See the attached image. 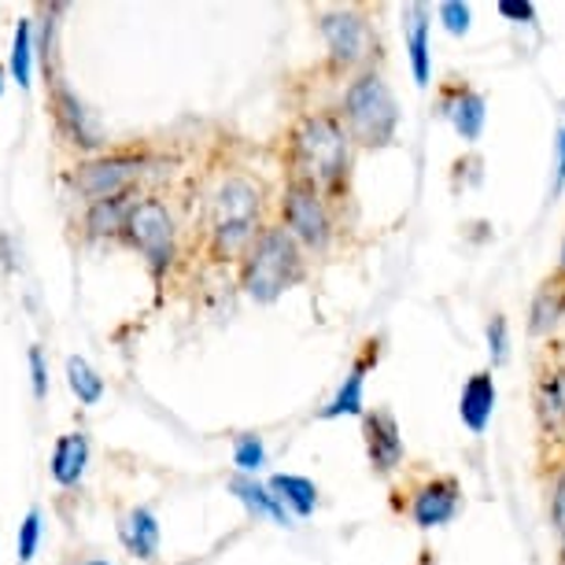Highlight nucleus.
<instances>
[{"label": "nucleus", "mask_w": 565, "mask_h": 565, "mask_svg": "<svg viewBox=\"0 0 565 565\" xmlns=\"http://www.w3.org/2000/svg\"><path fill=\"white\" fill-rule=\"evenodd\" d=\"M340 119L359 148H385L399 130V104L377 71H362L348 82Z\"/></svg>", "instance_id": "nucleus-3"}, {"label": "nucleus", "mask_w": 565, "mask_h": 565, "mask_svg": "<svg viewBox=\"0 0 565 565\" xmlns=\"http://www.w3.org/2000/svg\"><path fill=\"white\" fill-rule=\"evenodd\" d=\"M351 148L355 141L344 130V119L333 111H311L289 134L292 178L322 193H340L351 174Z\"/></svg>", "instance_id": "nucleus-1"}, {"label": "nucleus", "mask_w": 565, "mask_h": 565, "mask_svg": "<svg viewBox=\"0 0 565 565\" xmlns=\"http://www.w3.org/2000/svg\"><path fill=\"white\" fill-rule=\"evenodd\" d=\"M130 196H115V200H100V204H93L89 211V230L93 233H115V230H126V222L134 215Z\"/></svg>", "instance_id": "nucleus-21"}, {"label": "nucleus", "mask_w": 565, "mask_h": 565, "mask_svg": "<svg viewBox=\"0 0 565 565\" xmlns=\"http://www.w3.org/2000/svg\"><path fill=\"white\" fill-rule=\"evenodd\" d=\"M458 503H462V488L455 477H433L414 492L411 518L418 529H440L458 514Z\"/></svg>", "instance_id": "nucleus-10"}, {"label": "nucleus", "mask_w": 565, "mask_h": 565, "mask_svg": "<svg viewBox=\"0 0 565 565\" xmlns=\"http://www.w3.org/2000/svg\"><path fill=\"white\" fill-rule=\"evenodd\" d=\"M492 414H495V377L481 370L466 381L462 399H458V418H462L469 433L481 436L488 429V422H492Z\"/></svg>", "instance_id": "nucleus-13"}, {"label": "nucleus", "mask_w": 565, "mask_h": 565, "mask_svg": "<svg viewBox=\"0 0 565 565\" xmlns=\"http://www.w3.org/2000/svg\"><path fill=\"white\" fill-rule=\"evenodd\" d=\"M126 233H130L134 248L145 255L156 270H163L174 259V218L167 215V207L159 200H145V204L134 207L130 222H126Z\"/></svg>", "instance_id": "nucleus-7"}, {"label": "nucleus", "mask_w": 565, "mask_h": 565, "mask_svg": "<svg viewBox=\"0 0 565 565\" xmlns=\"http://www.w3.org/2000/svg\"><path fill=\"white\" fill-rule=\"evenodd\" d=\"M469 4H462V0H447V4H440V23L447 34H455V38H462L469 34Z\"/></svg>", "instance_id": "nucleus-25"}, {"label": "nucleus", "mask_w": 565, "mask_h": 565, "mask_svg": "<svg viewBox=\"0 0 565 565\" xmlns=\"http://www.w3.org/2000/svg\"><path fill=\"white\" fill-rule=\"evenodd\" d=\"M85 462H89V440L82 433H67L56 440V451H52V477L60 484H78L85 473Z\"/></svg>", "instance_id": "nucleus-17"}, {"label": "nucleus", "mask_w": 565, "mask_h": 565, "mask_svg": "<svg viewBox=\"0 0 565 565\" xmlns=\"http://www.w3.org/2000/svg\"><path fill=\"white\" fill-rule=\"evenodd\" d=\"M0 89H4V74H0Z\"/></svg>", "instance_id": "nucleus-34"}, {"label": "nucleus", "mask_w": 565, "mask_h": 565, "mask_svg": "<svg viewBox=\"0 0 565 565\" xmlns=\"http://www.w3.org/2000/svg\"><path fill=\"white\" fill-rule=\"evenodd\" d=\"M488 351H492L495 366H503L507 351H510V329H507V318L503 315H495L492 322H488Z\"/></svg>", "instance_id": "nucleus-26"}, {"label": "nucleus", "mask_w": 565, "mask_h": 565, "mask_svg": "<svg viewBox=\"0 0 565 565\" xmlns=\"http://www.w3.org/2000/svg\"><path fill=\"white\" fill-rule=\"evenodd\" d=\"M255 218H259V189L244 178L226 181L211 207V233H215V252L222 259L248 255L255 244Z\"/></svg>", "instance_id": "nucleus-4"}, {"label": "nucleus", "mask_w": 565, "mask_h": 565, "mask_svg": "<svg viewBox=\"0 0 565 565\" xmlns=\"http://www.w3.org/2000/svg\"><path fill=\"white\" fill-rule=\"evenodd\" d=\"M318 34L326 41L329 63L337 71H370L373 49H377V38H373L370 19L359 12V8H333V12L318 15Z\"/></svg>", "instance_id": "nucleus-5"}, {"label": "nucleus", "mask_w": 565, "mask_h": 565, "mask_svg": "<svg viewBox=\"0 0 565 565\" xmlns=\"http://www.w3.org/2000/svg\"><path fill=\"white\" fill-rule=\"evenodd\" d=\"M233 462H237L241 473H255V469L266 462V447L259 436H237V444H233Z\"/></svg>", "instance_id": "nucleus-23"}, {"label": "nucleus", "mask_w": 565, "mask_h": 565, "mask_svg": "<svg viewBox=\"0 0 565 565\" xmlns=\"http://www.w3.org/2000/svg\"><path fill=\"white\" fill-rule=\"evenodd\" d=\"M30 370H34V396H45V362H41V351L30 348Z\"/></svg>", "instance_id": "nucleus-31"}, {"label": "nucleus", "mask_w": 565, "mask_h": 565, "mask_svg": "<svg viewBox=\"0 0 565 565\" xmlns=\"http://www.w3.org/2000/svg\"><path fill=\"white\" fill-rule=\"evenodd\" d=\"M281 218L300 248L322 252L329 237H333V218H329L326 193L315 185H307V181H296V178L289 181L285 200H281Z\"/></svg>", "instance_id": "nucleus-6"}, {"label": "nucleus", "mask_w": 565, "mask_h": 565, "mask_svg": "<svg viewBox=\"0 0 565 565\" xmlns=\"http://www.w3.org/2000/svg\"><path fill=\"white\" fill-rule=\"evenodd\" d=\"M484 97L477 89H469V85H455L451 93H447L444 100V115L451 119V126L458 130L462 141H477L484 130Z\"/></svg>", "instance_id": "nucleus-15"}, {"label": "nucleus", "mask_w": 565, "mask_h": 565, "mask_svg": "<svg viewBox=\"0 0 565 565\" xmlns=\"http://www.w3.org/2000/svg\"><path fill=\"white\" fill-rule=\"evenodd\" d=\"M12 74L19 85H30V23L15 26V45H12Z\"/></svg>", "instance_id": "nucleus-24"}, {"label": "nucleus", "mask_w": 565, "mask_h": 565, "mask_svg": "<svg viewBox=\"0 0 565 565\" xmlns=\"http://www.w3.org/2000/svg\"><path fill=\"white\" fill-rule=\"evenodd\" d=\"M373 362H377V340L362 344V355L355 359V366L348 370L344 385L337 388V396L329 399V407L318 414V418L333 422V418H344V414H366V403H362V388H366V373H370Z\"/></svg>", "instance_id": "nucleus-12"}, {"label": "nucleus", "mask_w": 565, "mask_h": 565, "mask_svg": "<svg viewBox=\"0 0 565 565\" xmlns=\"http://www.w3.org/2000/svg\"><path fill=\"white\" fill-rule=\"evenodd\" d=\"M551 525L565 540V466H558L554 484H551Z\"/></svg>", "instance_id": "nucleus-27"}, {"label": "nucleus", "mask_w": 565, "mask_h": 565, "mask_svg": "<svg viewBox=\"0 0 565 565\" xmlns=\"http://www.w3.org/2000/svg\"><path fill=\"white\" fill-rule=\"evenodd\" d=\"M554 156H558V167H554V193L565 189V126L558 130V141H554Z\"/></svg>", "instance_id": "nucleus-30"}, {"label": "nucleus", "mask_w": 565, "mask_h": 565, "mask_svg": "<svg viewBox=\"0 0 565 565\" xmlns=\"http://www.w3.org/2000/svg\"><path fill=\"white\" fill-rule=\"evenodd\" d=\"M38 536H41V518H38V510H30L26 521L19 525V562H30V558H34Z\"/></svg>", "instance_id": "nucleus-28"}, {"label": "nucleus", "mask_w": 565, "mask_h": 565, "mask_svg": "<svg viewBox=\"0 0 565 565\" xmlns=\"http://www.w3.org/2000/svg\"><path fill=\"white\" fill-rule=\"evenodd\" d=\"M565 311V281L562 277H554L547 281L543 289L536 292V300H532V311H529V329L536 337L551 333L554 326H558V318Z\"/></svg>", "instance_id": "nucleus-18"}, {"label": "nucleus", "mask_w": 565, "mask_h": 565, "mask_svg": "<svg viewBox=\"0 0 565 565\" xmlns=\"http://www.w3.org/2000/svg\"><path fill=\"white\" fill-rule=\"evenodd\" d=\"M141 174V159L134 156H115V159H100V163H89L78 170V189L93 204L100 200H115V196H126V185Z\"/></svg>", "instance_id": "nucleus-9"}, {"label": "nucleus", "mask_w": 565, "mask_h": 565, "mask_svg": "<svg viewBox=\"0 0 565 565\" xmlns=\"http://www.w3.org/2000/svg\"><path fill=\"white\" fill-rule=\"evenodd\" d=\"M230 488H233V495L248 510H255L259 518H274V521H281V525H289V510H285V503L270 488H263L259 481H252V477H233Z\"/></svg>", "instance_id": "nucleus-19"}, {"label": "nucleus", "mask_w": 565, "mask_h": 565, "mask_svg": "<svg viewBox=\"0 0 565 565\" xmlns=\"http://www.w3.org/2000/svg\"><path fill=\"white\" fill-rule=\"evenodd\" d=\"M89 565H108V562H89Z\"/></svg>", "instance_id": "nucleus-35"}, {"label": "nucleus", "mask_w": 565, "mask_h": 565, "mask_svg": "<svg viewBox=\"0 0 565 565\" xmlns=\"http://www.w3.org/2000/svg\"><path fill=\"white\" fill-rule=\"evenodd\" d=\"M362 436H366V455L377 477H388L403 462V433L396 414L377 407L362 414Z\"/></svg>", "instance_id": "nucleus-8"}, {"label": "nucleus", "mask_w": 565, "mask_h": 565, "mask_svg": "<svg viewBox=\"0 0 565 565\" xmlns=\"http://www.w3.org/2000/svg\"><path fill=\"white\" fill-rule=\"evenodd\" d=\"M270 492L281 499L285 510H292L296 518L315 514V507H318V488H315V481H307V477L277 473L274 481H270Z\"/></svg>", "instance_id": "nucleus-20"}, {"label": "nucleus", "mask_w": 565, "mask_h": 565, "mask_svg": "<svg viewBox=\"0 0 565 565\" xmlns=\"http://www.w3.org/2000/svg\"><path fill=\"white\" fill-rule=\"evenodd\" d=\"M558 277L565 281V244H562V263H558Z\"/></svg>", "instance_id": "nucleus-32"}, {"label": "nucleus", "mask_w": 565, "mask_h": 565, "mask_svg": "<svg viewBox=\"0 0 565 565\" xmlns=\"http://www.w3.org/2000/svg\"><path fill=\"white\" fill-rule=\"evenodd\" d=\"M429 12L425 4H411L403 12V38H407V52H411V71L418 89H425L433 78V63H429Z\"/></svg>", "instance_id": "nucleus-14"}, {"label": "nucleus", "mask_w": 565, "mask_h": 565, "mask_svg": "<svg viewBox=\"0 0 565 565\" xmlns=\"http://www.w3.org/2000/svg\"><path fill=\"white\" fill-rule=\"evenodd\" d=\"M558 565H565V540H562V551H558Z\"/></svg>", "instance_id": "nucleus-33"}, {"label": "nucleus", "mask_w": 565, "mask_h": 565, "mask_svg": "<svg viewBox=\"0 0 565 565\" xmlns=\"http://www.w3.org/2000/svg\"><path fill=\"white\" fill-rule=\"evenodd\" d=\"M303 277V252L285 226L263 230L244 255L241 285L255 303H274L285 289Z\"/></svg>", "instance_id": "nucleus-2"}, {"label": "nucleus", "mask_w": 565, "mask_h": 565, "mask_svg": "<svg viewBox=\"0 0 565 565\" xmlns=\"http://www.w3.org/2000/svg\"><path fill=\"white\" fill-rule=\"evenodd\" d=\"M67 381H71V392L82 403H100L104 381L97 377V370H93L85 359H67Z\"/></svg>", "instance_id": "nucleus-22"}, {"label": "nucleus", "mask_w": 565, "mask_h": 565, "mask_svg": "<svg viewBox=\"0 0 565 565\" xmlns=\"http://www.w3.org/2000/svg\"><path fill=\"white\" fill-rule=\"evenodd\" d=\"M499 15L514 19V23H536V8H532L529 0H503V4H499Z\"/></svg>", "instance_id": "nucleus-29"}, {"label": "nucleus", "mask_w": 565, "mask_h": 565, "mask_svg": "<svg viewBox=\"0 0 565 565\" xmlns=\"http://www.w3.org/2000/svg\"><path fill=\"white\" fill-rule=\"evenodd\" d=\"M119 540H122L126 551L137 554V558H156V551H159V521H156L152 510L137 507V510H130V514H122Z\"/></svg>", "instance_id": "nucleus-16"}, {"label": "nucleus", "mask_w": 565, "mask_h": 565, "mask_svg": "<svg viewBox=\"0 0 565 565\" xmlns=\"http://www.w3.org/2000/svg\"><path fill=\"white\" fill-rule=\"evenodd\" d=\"M532 403H536L540 433L547 440H565V366H551L540 373Z\"/></svg>", "instance_id": "nucleus-11"}]
</instances>
